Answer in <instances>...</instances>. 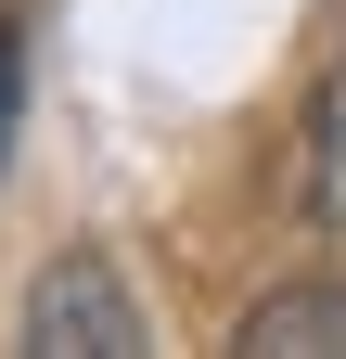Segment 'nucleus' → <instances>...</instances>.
Returning <instances> with one entry per match:
<instances>
[{"mask_svg":"<svg viewBox=\"0 0 346 359\" xmlns=\"http://www.w3.org/2000/svg\"><path fill=\"white\" fill-rule=\"evenodd\" d=\"M26 346H52V359H141V295L116 283V257H52L26 283Z\"/></svg>","mask_w":346,"mask_h":359,"instance_id":"nucleus-1","label":"nucleus"},{"mask_svg":"<svg viewBox=\"0 0 346 359\" xmlns=\"http://www.w3.org/2000/svg\"><path fill=\"white\" fill-rule=\"evenodd\" d=\"M13 128H26V13L0 0V167H13Z\"/></svg>","mask_w":346,"mask_h":359,"instance_id":"nucleus-4","label":"nucleus"},{"mask_svg":"<svg viewBox=\"0 0 346 359\" xmlns=\"http://www.w3.org/2000/svg\"><path fill=\"white\" fill-rule=\"evenodd\" d=\"M308 205L346 231V65L321 77V103H308Z\"/></svg>","mask_w":346,"mask_h":359,"instance_id":"nucleus-3","label":"nucleus"},{"mask_svg":"<svg viewBox=\"0 0 346 359\" xmlns=\"http://www.w3.org/2000/svg\"><path fill=\"white\" fill-rule=\"evenodd\" d=\"M244 346L256 359H346V283H282L244 308Z\"/></svg>","mask_w":346,"mask_h":359,"instance_id":"nucleus-2","label":"nucleus"}]
</instances>
